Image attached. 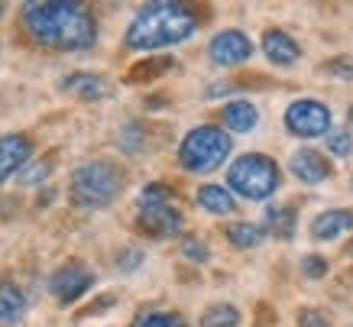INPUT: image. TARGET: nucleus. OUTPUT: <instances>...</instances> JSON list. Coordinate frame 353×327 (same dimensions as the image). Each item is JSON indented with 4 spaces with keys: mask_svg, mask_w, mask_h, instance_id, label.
<instances>
[{
    "mask_svg": "<svg viewBox=\"0 0 353 327\" xmlns=\"http://www.w3.org/2000/svg\"><path fill=\"white\" fill-rule=\"evenodd\" d=\"M49 166H52V159H39V162H32L26 172H20V181L23 185H36V181H43L46 175H49Z\"/></svg>",
    "mask_w": 353,
    "mask_h": 327,
    "instance_id": "24",
    "label": "nucleus"
},
{
    "mask_svg": "<svg viewBox=\"0 0 353 327\" xmlns=\"http://www.w3.org/2000/svg\"><path fill=\"white\" fill-rule=\"evenodd\" d=\"M143 230L156 233V237H175L182 233L185 227V217L172 204H152V208H143Z\"/></svg>",
    "mask_w": 353,
    "mask_h": 327,
    "instance_id": "9",
    "label": "nucleus"
},
{
    "mask_svg": "<svg viewBox=\"0 0 353 327\" xmlns=\"http://www.w3.org/2000/svg\"><path fill=\"white\" fill-rule=\"evenodd\" d=\"M299 327H331V321H327L321 311L305 308V311H299Z\"/></svg>",
    "mask_w": 353,
    "mask_h": 327,
    "instance_id": "26",
    "label": "nucleus"
},
{
    "mask_svg": "<svg viewBox=\"0 0 353 327\" xmlns=\"http://www.w3.org/2000/svg\"><path fill=\"white\" fill-rule=\"evenodd\" d=\"M91 282H94V275L88 272V269H81V266H65V269H59V272L52 275V282H49V288H52V295L59 298V301H75V298H81L91 288Z\"/></svg>",
    "mask_w": 353,
    "mask_h": 327,
    "instance_id": "8",
    "label": "nucleus"
},
{
    "mask_svg": "<svg viewBox=\"0 0 353 327\" xmlns=\"http://www.w3.org/2000/svg\"><path fill=\"white\" fill-rule=\"evenodd\" d=\"M331 72H337L341 78H353V62H347V59H337V62H331Z\"/></svg>",
    "mask_w": 353,
    "mask_h": 327,
    "instance_id": "29",
    "label": "nucleus"
},
{
    "mask_svg": "<svg viewBox=\"0 0 353 327\" xmlns=\"http://www.w3.org/2000/svg\"><path fill=\"white\" fill-rule=\"evenodd\" d=\"M227 237H230V243H234V246H240V250H250V246H259V243H263L266 230H263V227H256V224L240 221V224H230Z\"/></svg>",
    "mask_w": 353,
    "mask_h": 327,
    "instance_id": "18",
    "label": "nucleus"
},
{
    "mask_svg": "<svg viewBox=\"0 0 353 327\" xmlns=\"http://www.w3.org/2000/svg\"><path fill=\"white\" fill-rule=\"evenodd\" d=\"M327 146H331L334 156H350L353 139H350V133H331V137H327Z\"/></svg>",
    "mask_w": 353,
    "mask_h": 327,
    "instance_id": "25",
    "label": "nucleus"
},
{
    "mask_svg": "<svg viewBox=\"0 0 353 327\" xmlns=\"http://www.w3.org/2000/svg\"><path fill=\"white\" fill-rule=\"evenodd\" d=\"M169 198H172L169 185H146L143 195H139V204H143V208H152V204H169Z\"/></svg>",
    "mask_w": 353,
    "mask_h": 327,
    "instance_id": "23",
    "label": "nucleus"
},
{
    "mask_svg": "<svg viewBox=\"0 0 353 327\" xmlns=\"http://www.w3.org/2000/svg\"><path fill=\"white\" fill-rule=\"evenodd\" d=\"M198 204L211 214H230L236 208L234 195L227 188H221V185H204V188L198 191Z\"/></svg>",
    "mask_w": 353,
    "mask_h": 327,
    "instance_id": "16",
    "label": "nucleus"
},
{
    "mask_svg": "<svg viewBox=\"0 0 353 327\" xmlns=\"http://www.w3.org/2000/svg\"><path fill=\"white\" fill-rule=\"evenodd\" d=\"M198 30L194 13L182 3H150L137 13L127 30L130 49H162V46L185 43Z\"/></svg>",
    "mask_w": 353,
    "mask_h": 327,
    "instance_id": "2",
    "label": "nucleus"
},
{
    "mask_svg": "<svg viewBox=\"0 0 353 327\" xmlns=\"http://www.w3.org/2000/svg\"><path fill=\"white\" fill-rule=\"evenodd\" d=\"M208 52H211V59H214L217 65H243L246 59L253 55V43H250L240 30H224L211 39Z\"/></svg>",
    "mask_w": 353,
    "mask_h": 327,
    "instance_id": "7",
    "label": "nucleus"
},
{
    "mask_svg": "<svg viewBox=\"0 0 353 327\" xmlns=\"http://www.w3.org/2000/svg\"><path fill=\"white\" fill-rule=\"evenodd\" d=\"M26 311V298L13 282H0V324H17Z\"/></svg>",
    "mask_w": 353,
    "mask_h": 327,
    "instance_id": "15",
    "label": "nucleus"
},
{
    "mask_svg": "<svg viewBox=\"0 0 353 327\" xmlns=\"http://www.w3.org/2000/svg\"><path fill=\"white\" fill-rule=\"evenodd\" d=\"M350 250H353V243H350Z\"/></svg>",
    "mask_w": 353,
    "mask_h": 327,
    "instance_id": "32",
    "label": "nucleus"
},
{
    "mask_svg": "<svg viewBox=\"0 0 353 327\" xmlns=\"http://www.w3.org/2000/svg\"><path fill=\"white\" fill-rule=\"evenodd\" d=\"M263 52L269 55V62H276V65H292V62H299V43L292 39L289 32H282V30H269L266 36H263Z\"/></svg>",
    "mask_w": 353,
    "mask_h": 327,
    "instance_id": "13",
    "label": "nucleus"
},
{
    "mask_svg": "<svg viewBox=\"0 0 353 327\" xmlns=\"http://www.w3.org/2000/svg\"><path fill=\"white\" fill-rule=\"evenodd\" d=\"M30 139L23 133H10V137L0 139V181H7L30 159Z\"/></svg>",
    "mask_w": 353,
    "mask_h": 327,
    "instance_id": "11",
    "label": "nucleus"
},
{
    "mask_svg": "<svg viewBox=\"0 0 353 327\" xmlns=\"http://www.w3.org/2000/svg\"><path fill=\"white\" fill-rule=\"evenodd\" d=\"M285 127L295 137H324L331 130V110L318 101H295L285 110Z\"/></svg>",
    "mask_w": 353,
    "mask_h": 327,
    "instance_id": "6",
    "label": "nucleus"
},
{
    "mask_svg": "<svg viewBox=\"0 0 353 327\" xmlns=\"http://www.w3.org/2000/svg\"><path fill=\"white\" fill-rule=\"evenodd\" d=\"M240 324V311L234 305H211L201 315V327H236Z\"/></svg>",
    "mask_w": 353,
    "mask_h": 327,
    "instance_id": "19",
    "label": "nucleus"
},
{
    "mask_svg": "<svg viewBox=\"0 0 353 327\" xmlns=\"http://www.w3.org/2000/svg\"><path fill=\"white\" fill-rule=\"evenodd\" d=\"M269 230L276 233V237H282V240H289L292 230H295V211L292 208H269Z\"/></svg>",
    "mask_w": 353,
    "mask_h": 327,
    "instance_id": "20",
    "label": "nucleus"
},
{
    "mask_svg": "<svg viewBox=\"0 0 353 327\" xmlns=\"http://www.w3.org/2000/svg\"><path fill=\"white\" fill-rule=\"evenodd\" d=\"M23 20L39 43L55 46V49H88V46H94L97 36L94 17L85 7L65 3V0L26 3Z\"/></svg>",
    "mask_w": 353,
    "mask_h": 327,
    "instance_id": "1",
    "label": "nucleus"
},
{
    "mask_svg": "<svg viewBox=\"0 0 353 327\" xmlns=\"http://www.w3.org/2000/svg\"><path fill=\"white\" fill-rule=\"evenodd\" d=\"M133 327H185V321L179 315H172V311H150V315H143Z\"/></svg>",
    "mask_w": 353,
    "mask_h": 327,
    "instance_id": "21",
    "label": "nucleus"
},
{
    "mask_svg": "<svg viewBox=\"0 0 353 327\" xmlns=\"http://www.w3.org/2000/svg\"><path fill=\"white\" fill-rule=\"evenodd\" d=\"M0 10H3V7H0Z\"/></svg>",
    "mask_w": 353,
    "mask_h": 327,
    "instance_id": "33",
    "label": "nucleus"
},
{
    "mask_svg": "<svg viewBox=\"0 0 353 327\" xmlns=\"http://www.w3.org/2000/svg\"><path fill=\"white\" fill-rule=\"evenodd\" d=\"M301 269H305V275H311V279H321V275L327 272V263H324L321 256H305V259H301Z\"/></svg>",
    "mask_w": 353,
    "mask_h": 327,
    "instance_id": "27",
    "label": "nucleus"
},
{
    "mask_svg": "<svg viewBox=\"0 0 353 327\" xmlns=\"http://www.w3.org/2000/svg\"><path fill=\"white\" fill-rule=\"evenodd\" d=\"M230 146L234 143L221 127H198L182 139L179 159H182V166L188 172H214L230 156Z\"/></svg>",
    "mask_w": 353,
    "mask_h": 327,
    "instance_id": "3",
    "label": "nucleus"
},
{
    "mask_svg": "<svg viewBox=\"0 0 353 327\" xmlns=\"http://www.w3.org/2000/svg\"><path fill=\"white\" fill-rule=\"evenodd\" d=\"M68 91H75L78 97H85V101H97V97H104L110 91L108 81L104 78H97V75H75V78H68L65 81Z\"/></svg>",
    "mask_w": 353,
    "mask_h": 327,
    "instance_id": "17",
    "label": "nucleus"
},
{
    "mask_svg": "<svg viewBox=\"0 0 353 327\" xmlns=\"http://www.w3.org/2000/svg\"><path fill=\"white\" fill-rule=\"evenodd\" d=\"M120 188H123V175L110 162H88L72 175V195L85 208H108L120 195Z\"/></svg>",
    "mask_w": 353,
    "mask_h": 327,
    "instance_id": "5",
    "label": "nucleus"
},
{
    "mask_svg": "<svg viewBox=\"0 0 353 327\" xmlns=\"http://www.w3.org/2000/svg\"><path fill=\"white\" fill-rule=\"evenodd\" d=\"M350 123H353V107H350Z\"/></svg>",
    "mask_w": 353,
    "mask_h": 327,
    "instance_id": "31",
    "label": "nucleus"
},
{
    "mask_svg": "<svg viewBox=\"0 0 353 327\" xmlns=\"http://www.w3.org/2000/svg\"><path fill=\"white\" fill-rule=\"evenodd\" d=\"M172 65V59H156V62H139V68H133V72L127 75L130 81H146V78H152V75H162L165 68Z\"/></svg>",
    "mask_w": 353,
    "mask_h": 327,
    "instance_id": "22",
    "label": "nucleus"
},
{
    "mask_svg": "<svg viewBox=\"0 0 353 327\" xmlns=\"http://www.w3.org/2000/svg\"><path fill=\"white\" fill-rule=\"evenodd\" d=\"M182 253L188 256V259H194V263H208V250H204V243L201 240H185V246H182Z\"/></svg>",
    "mask_w": 353,
    "mask_h": 327,
    "instance_id": "28",
    "label": "nucleus"
},
{
    "mask_svg": "<svg viewBox=\"0 0 353 327\" xmlns=\"http://www.w3.org/2000/svg\"><path fill=\"white\" fill-rule=\"evenodd\" d=\"M227 179H230V188L236 195H243L250 201H266L279 188V166L269 156L246 152L230 166Z\"/></svg>",
    "mask_w": 353,
    "mask_h": 327,
    "instance_id": "4",
    "label": "nucleus"
},
{
    "mask_svg": "<svg viewBox=\"0 0 353 327\" xmlns=\"http://www.w3.org/2000/svg\"><path fill=\"white\" fill-rule=\"evenodd\" d=\"M292 172H295V179L305 181V185H318L331 175V162L318 152V149H299L295 156H292Z\"/></svg>",
    "mask_w": 353,
    "mask_h": 327,
    "instance_id": "10",
    "label": "nucleus"
},
{
    "mask_svg": "<svg viewBox=\"0 0 353 327\" xmlns=\"http://www.w3.org/2000/svg\"><path fill=\"white\" fill-rule=\"evenodd\" d=\"M221 117H224L227 130H234V133H250L259 123V110L250 101H230Z\"/></svg>",
    "mask_w": 353,
    "mask_h": 327,
    "instance_id": "14",
    "label": "nucleus"
},
{
    "mask_svg": "<svg viewBox=\"0 0 353 327\" xmlns=\"http://www.w3.org/2000/svg\"><path fill=\"white\" fill-rule=\"evenodd\" d=\"M347 230H353V211H343V208L324 211L311 221V237L314 240H337Z\"/></svg>",
    "mask_w": 353,
    "mask_h": 327,
    "instance_id": "12",
    "label": "nucleus"
},
{
    "mask_svg": "<svg viewBox=\"0 0 353 327\" xmlns=\"http://www.w3.org/2000/svg\"><path fill=\"white\" fill-rule=\"evenodd\" d=\"M139 259H143V256H139V253H127V256H123V259H120V266H123V269H133V266H137Z\"/></svg>",
    "mask_w": 353,
    "mask_h": 327,
    "instance_id": "30",
    "label": "nucleus"
}]
</instances>
